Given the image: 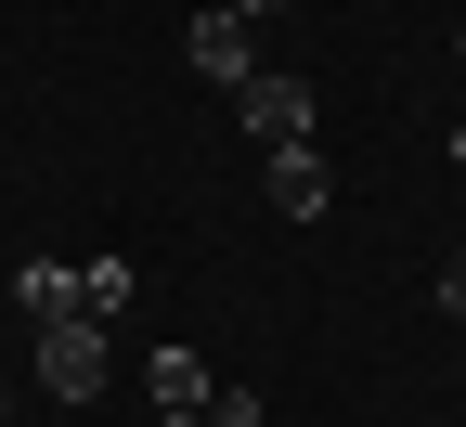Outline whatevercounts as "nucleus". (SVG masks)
Segmentation results:
<instances>
[{
	"label": "nucleus",
	"mask_w": 466,
	"mask_h": 427,
	"mask_svg": "<svg viewBox=\"0 0 466 427\" xmlns=\"http://www.w3.org/2000/svg\"><path fill=\"white\" fill-rule=\"evenodd\" d=\"M14 298H26V324H78V272H66V259H26Z\"/></svg>",
	"instance_id": "39448f33"
},
{
	"label": "nucleus",
	"mask_w": 466,
	"mask_h": 427,
	"mask_svg": "<svg viewBox=\"0 0 466 427\" xmlns=\"http://www.w3.org/2000/svg\"><path fill=\"white\" fill-rule=\"evenodd\" d=\"M233 130H247L259 156H299V143H311V78H272V66H259L247 91H233Z\"/></svg>",
	"instance_id": "f257e3e1"
},
{
	"label": "nucleus",
	"mask_w": 466,
	"mask_h": 427,
	"mask_svg": "<svg viewBox=\"0 0 466 427\" xmlns=\"http://www.w3.org/2000/svg\"><path fill=\"white\" fill-rule=\"evenodd\" d=\"M143 389H156V414H208V402H220L195 350H156V376H143Z\"/></svg>",
	"instance_id": "423d86ee"
},
{
	"label": "nucleus",
	"mask_w": 466,
	"mask_h": 427,
	"mask_svg": "<svg viewBox=\"0 0 466 427\" xmlns=\"http://www.w3.org/2000/svg\"><path fill=\"white\" fill-rule=\"evenodd\" d=\"M39 389L52 402H91L104 389V324L78 311V324H39Z\"/></svg>",
	"instance_id": "f03ea898"
},
{
	"label": "nucleus",
	"mask_w": 466,
	"mask_h": 427,
	"mask_svg": "<svg viewBox=\"0 0 466 427\" xmlns=\"http://www.w3.org/2000/svg\"><path fill=\"white\" fill-rule=\"evenodd\" d=\"M441 298H453V311H466V259H453V272H441Z\"/></svg>",
	"instance_id": "1a4fd4ad"
},
{
	"label": "nucleus",
	"mask_w": 466,
	"mask_h": 427,
	"mask_svg": "<svg viewBox=\"0 0 466 427\" xmlns=\"http://www.w3.org/2000/svg\"><path fill=\"white\" fill-rule=\"evenodd\" d=\"M78 311H91V324L130 311V259H78Z\"/></svg>",
	"instance_id": "0eeeda50"
},
{
	"label": "nucleus",
	"mask_w": 466,
	"mask_h": 427,
	"mask_svg": "<svg viewBox=\"0 0 466 427\" xmlns=\"http://www.w3.org/2000/svg\"><path fill=\"white\" fill-rule=\"evenodd\" d=\"M324 195H337V181H324L311 143H299V156H272V208H285V220H324Z\"/></svg>",
	"instance_id": "20e7f679"
},
{
	"label": "nucleus",
	"mask_w": 466,
	"mask_h": 427,
	"mask_svg": "<svg viewBox=\"0 0 466 427\" xmlns=\"http://www.w3.org/2000/svg\"><path fill=\"white\" fill-rule=\"evenodd\" d=\"M168 427H208V414H168Z\"/></svg>",
	"instance_id": "9d476101"
},
{
	"label": "nucleus",
	"mask_w": 466,
	"mask_h": 427,
	"mask_svg": "<svg viewBox=\"0 0 466 427\" xmlns=\"http://www.w3.org/2000/svg\"><path fill=\"white\" fill-rule=\"evenodd\" d=\"M453 168H466V130H453Z\"/></svg>",
	"instance_id": "9b49d317"
},
{
	"label": "nucleus",
	"mask_w": 466,
	"mask_h": 427,
	"mask_svg": "<svg viewBox=\"0 0 466 427\" xmlns=\"http://www.w3.org/2000/svg\"><path fill=\"white\" fill-rule=\"evenodd\" d=\"M220 14H247V26H259V14H285V0H220Z\"/></svg>",
	"instance_id": "6e6552de"
},
{
	"label": "nucleus",
	"mask_w": 466,
	"mask_h": 427,
	"mask_svg": "<svg viewBox=\"0 0 466 427\" xmlns=\"http://www.w3.org/2000/svg\"><path fill=\"white\" fill-rule=\"evenodd\" d=\"M453 52H466V39H453Z\"/></svg>",
	"instance_id": "f8f14e48"
},
{
	"label": "nucleus",
	"mask_w": 466,
	"mask_h": 427,
	"mask_svg": "<svg viewBox=\"0 0 466 427\" xmlns=\"http://www.w3.org/2000/svg\"><path fill=\"white\" fill-rule=\"evenodd\" d=\"M182 52H195L220 91H247V78H259V66H247V14H195V26H182Z\"/></svg>",
	"instance_id": "7ed1b4c3"
}]
</instances>
